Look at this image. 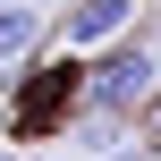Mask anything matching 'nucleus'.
Returning a JSON list of instances; mask_svg holds the SVG:
<instances>
[{"instance_id":"1","label":"nucleus","mask_w":161,"mask_h":161,"mask_svg":"<svg viewBox=\"0 0 161 161\" xmlns=\"http://www.w3.org/2000/svg\"><path fill=\"white\" fill-rule=\"evenodd\" d=\"M153 93H161V59L144 42H110V51L85 68V110L136 119V110H153Z\"/></svg>"},{"instance_id":"2","label":"nucleus","mask_w":161,"mask_h":161,"mask_svg":"<svg viewBox=\"0 0 161 161\" xmlns=\"http://www.w3.org/2000/svg\"><path fill=\"white\" fill-rule=\"evenodd\" d=\"M127 25H136V0H76V8H68V51L119 42Z\"/></svg>"},{"instance_id":"3","label":"nucleus","mask_w":161,"mask_h":161,"mask_svg":"<svg viewBox=\"0 0 161 161\" xmlns=\"http://www.w3.org/2000/svg\"><path fill=\"white\" fill-rule=\"evenodd\" d=\"M34 42H42V17H34L25 0H0V68H17Z\"/></svg>"},{"instance_id":"4","label":"nucleus","mask_w":161,"mask_h":161,"mask_svg":"<svg viewBox=\"0 0 161 161\" xmlns=\"http://www.w3.org/2000/svg\"><path fill=\"white\" fill-rule=\"evenodd\" d=\"M68 144H85V153H119V144H127V119H110V110H76V119H68Z\"/></svg>"},{"instance_id":"5","label":"nucleus","mask_w":161,"mask_h":161,"mask_svg":"<svg viewBox=\"0 0 161 161\" xmlns=\"http://www.w3.org/2000/svg\"><path fill=\"white\" fill-rule=\"evenodd\" d=\"M102 161H153V153H144V144H119V153H102Z\"/></svg>"},{"instance_id":"6","label":"nucleus","mask_w":161,"mask_h":161,"mask_svg":"<svg viewBox=\"0 0 161 161\" xmlns=\"http://www.w3.org/2000/svg\"><path fill=\"white\" fill-rule=\"evenodd\" d=\"M153 127H161V93H153Z\"/></svg>"}]
</instances>
